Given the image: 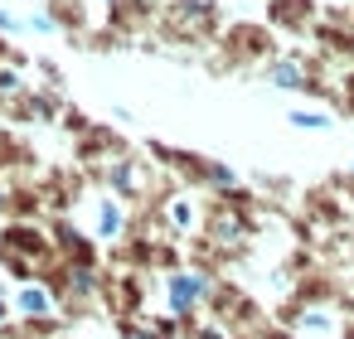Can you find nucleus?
<instances>
[{"label":"nucleus","mask_w":354,"mask_h":339,"mask_svg":"<svg viewBox=\"0 0 354 339\" xmlns=\"http://www.w3.org/2000/svg\"><path fill=\"white\" fill-rule=\"evenodd\" d=\"M185 339H238V334H233L228 325H218V320H204V315H199V320L185 329Z\"/></svg>","instance_id":"12"},{"label":"nucleus","mask_w":354,"mask_h":339,"mask_svg":"<svg viewBox=\"0 0 354 339\" xmlns=\"http://www.w3.org/2000/svg\"><path fill=\"white\" fill-rule=\"evenodd\" d=\"M344 180H349V184H354V160H349V175H344Z\"/></svg>","instance_id":"18"},{"label":"nucleus","mask_w":354,"mask_h":339,"mask_svg":"<svg viewBox=\"0 0 354 339\" xmlns=\"http://www.w3.org/2000/svg\"><path fill=\"white\" fill-rule=\"evenodd\" d=\"M306 15H310V6H301V0H277V6H272V20L281 30H301Z\"/></svg>","instance_id":"10"},{"label":"nucleus","mask_w":354,"mask_h":339,"mask_svg":"<svg viewBox=\"0 0 354 339\" xmlns=\"http://www.w3.org/2000/svg\"><path fill=\"white\" fill-rule=\"evenodd\" d=\"M15 88H20V78L10 68H0V93H15Z\"/></svg>","instance_id":"14"},{"label":"nucleus","mask_w":354,"mask_h":339,"mask_svg":"<svg viewBox=\"0 0 354 339\" xmlns=\"http://www.w3.org/2000/svg\"><path fill=\"white\" fill-rule=\"evenodd\" d=\"M151 155H156L165 170H175V180L199 184V189H209V194H228V189L243 184L233 165H223V160H214V155H199V151H165V146H151Z\"/></svg>","instance_id":"1"},{"label":"nucleus","mask_w":354,"mask_h":339,"mask_svg":"<svg viewBox=\"0 0 354 339\" xmlns=\"http://www.w3.org/2000/svg\"><path fill=\"white\" fill-rule=\"evenodd\" d=\"M88 233H93V242H122V238L131 233V209L102 189V194L93 199V223H88Z\"/></svg>","instance_id":"7"},{"label":"nucleus","mask_w":354,"mask_h":339,"mask_svg":"<svg viewBox=\"0 0 354 339\" xmlns=\"http://www.w3.org/2000/svg\"><path fill=\"white\" fill-rule=\"evenodd\" d=\"M10 310L25 320V325H35V320H59V310H64V300H59V291L49 286V281H20L15 286V296H10Z\"/></svg>","instance_id":"5"},{"label":"nucleus","mask_w":354,"mask_h":339,"mask_svg":"<svg viewBox=\"0 0 354 339\" xmlns=\"http://www.w3.org/2000/svg\"><path fill=\"white\" fill-rule=\"evenodd\" d=\"M257 339H301L296 329H286V325H262L257 329Z\"/></svg>","instance_id":"13"},{"label":"nucleus","mask_w":354,"mask_h":339,"mask_svg":"<svg viewBox=\"0 0 354 339\" xmlns=\"http://www.w3.org/2000/svg\"><path fill=\"white\" fill-rule=\"evenodd\" d=\"M286 126H296V131H330L335 117L330 112H315V107H291L286 112Z\"/></svg>","instance_id":"9"},{"label":"nucleus","mask_w":354,"mask_h":339,"mask_svg":"<svg viewBox=\"0 0 354 339\" xmlns=\"http://www.w3.org/2000/svg\"><path fill=\"white\" fill-rule=\"evenodd\" d=\"M199 228H204V204H199L194 194L175 189V194H165V199H160V233H165L170 242L199 238Z\"/></svg>","instance_id":"4"},{"label":"nucleus","mask_w":354,"mask_h":339,"mask_svg":"<svg viewBox=\"0 0 354 339\" xmlns=\"http://www.w3.org/2000/svg\"><path fill=\"white\" fill-rule=\"evenodd\" d=\"M209 286H214V271L204 267H175L160 276V296H165V315H175L185 329L204 315V300H209Z\"/></svg>","instance_id":"2"},{"label":"nucleus","mask_w":354,"mask_h":339,"mask_svg":"<svg viewBox=\"0 0 354 339\" xmlns=\"http://www.w3.org/2000/svg\"><path fill=\"white\" fill-rule=\"evenodd\" d=\"M277 325H286V329H296L301 339H335L339 329H344V320H339V310L335 305H277Z\"/></svg>","instance_id":"3"},{"label":"nucleus","mask_w":354,"mask_h":339,"mask_svg":"<svg viewBox=\"0 0 354 339\" xmlns=\"http://www.w3.org/2000/svg\"><path fill=\"white\" fill-rule=\"evenodd\" d=\"M0 30H15V15L10 10H0Z\"/></svg>","instance_id":"16"},{"label":"nucleus","mask_w":354,"mask_h":339,"mask_svg":"<svg viewBox=\"0 0 354 339\" xmlns=\"http://www.w3.org/2000/svg\"><path fill=\"white\" fill-rule=\"evenodd\" d=\"M310 218H315V223H339V204H335L325 189H310Z\"/></svg>","instance_id":"11"},{"label":"nucleus","mask_w":354,"mask_h":339,"mask_svg":"<svg viewBox=\"0 0 354 339\" xmlns=\"http://www.w3.org/2000/svg\"><path fill=\"white\" fill-rule=\"evenodd\" d=\"M6 320H10V296L0 291V325H6Z\"/></svg>","instance_id":"15"},{"label":"nucleus","mask_w":354,"mask_h":339,"mask_svg":"<svg viewBox=\"0 0 354 339\" xmlns=\"http://www.w3.org/2000/svg\"><path fill=\"white\" fill-rule=\"evenodd\" d=\"M339 339H354V325H344V329H339Z\"/></svg>","instance_id":"17"},{"label":"nucleus","mask_w":354,"mask_h":339,"mask_svg":"<svg viewBox=\"0 0 354 339\" xmlns=\"http://www.w3.org/2000/svg\"><path fill=\"white\" fill-rule=\"evenodd\" d=\"M102 175H107V194L122 199L127 209H131L136 199H146V189H151V170H146L136 155H117Z\"/></svg>","instance_id":"6"},{"label":"nucleus","mask_w":354,"mask_h":339,"mask_svg":"<svg viewBox=\"0 0 354 339\" xmlns=\"http://www.w3.org/2000/svg\"><path fill=\"white\" fill-rule=\"evenodd\" d=\"M262 78H267L272 88H286V93H315V83H310V73H306L301 59H272V64L262 68Z\"/></svg>","instance_id":"8"}]
</instances>
